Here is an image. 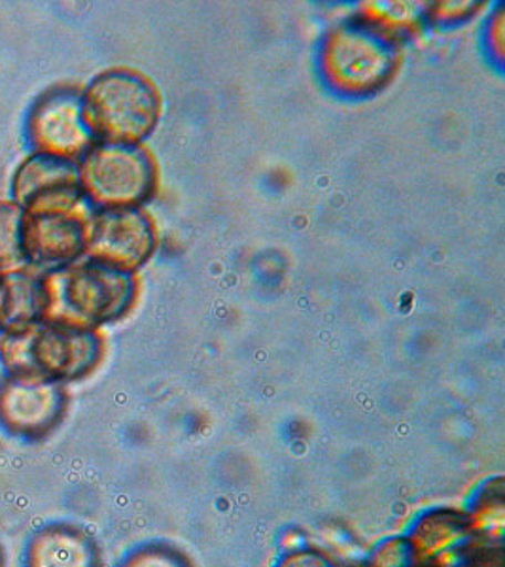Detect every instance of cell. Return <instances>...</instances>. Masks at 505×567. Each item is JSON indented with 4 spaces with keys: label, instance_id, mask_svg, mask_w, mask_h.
Masks as SVG:
<instances>
[{
    "label": "cell",
    "instance_id": "cell-1",
    "mask_svg": "<svg viewBox=\"0 0 505 567\" xmlns=\"http://www.w3.org/2000/svg\"><path fill=\"white\" fill-rule=\"evenodd\" d=\"M42 320L101 331L130 315L141 293L138 275L117 271L90 259L42 272Z\"/></svg>",
    "mask_w": 505,
    "mask_h": 567
},
{
    "label": "cell",
    "instance_id": "cell-2",
    "mask_svg": "<svg viewBox=\"0 0 505 567\" xmlns=\"http://www.w3.org/2000/svg\"><path fill=\"white\" fill-rule=\"evenodd\" d=\"M403 45L349 18L328 27L318 42L317 72L331 95L365 101L387 90L400 74Z\"/></svg>",
    "mask_w": 505,
    "mask_h": 567
},
{
    "label": "cell",
    "instance_id": "cell-3",
    "mask_svg": "<svg viewBox=\"0 0 505 567\" xmlns=\"http://www.w3.org/2000/svg\"><path fill=\"white\" fill-rule=\"evenodd\" d=\"M162 114L156 82L130 66L101 72L82 90L85 127L99 144H146Z\"/></svg>",
    "mask_w": 505,
    "mask_h": 567
},
{
    "label": "cell",
    "instance_id": "cell-4",
    "mask_svg": "<svg viewBox=\"0 0 505 567\" xmlns=\"http://www.w3.org/2000/svg\"><path fill=\"white\" fill-rule=\"evenodd\" d=\"M103 355V333L91 329L42 320L21 331L0 333V363L13 377L66 384L93 373Z\"/></svg>",
    "mask_w": 505,
    "mask_h": 567
},
{
    "label": "cell",
    "instance_id": "cell-5",
    "mask_svg": "<svg viewBox=\"0 0 505 567\" xmlns=\"http://www.w3.org/2000/svg\"><path fill=\"white\" fill-rule=\"evenodd\" d=\"M79 176L91 210L144 208L159 189V167L146 144L97 142L80 159Z\"/></svg>",
    "mask_w": 505,
    "mask_h": 567
},
{
    "label": "cell",
    "instance_id": "cell-6",
    "mask_svg": "<svg viewBox=\"0 0 505 567\" xmlns=\"http://www.w3.org/2000/svg\"><path fill=\"white\" fill-rule=\"evenodd\" d=\"M159 233L146 208L91 210L85 219L84 258L138 275L156 256Z\"/></svg>",
    "mask_w": 505,
    "mask_h": 567
},
{
    "label": "cell",
    "instance_id": "cell-7",
    "mask_svg": "<svg viewBox=\"0 0 505 567\" xmlns=\"http://www.w3.org/2000/svg\"><path fill=\"white\" fill-rule=\"evenodd\" d=\"M33 154L79 163L97 142L82 116V87L58 85L34 101L27 116Z\"/></svg>",
    "mask_w": 505,
    "mask_h": 567
},
{
    "label": "cell",
    "instance_id": "cell-8",
    "mask_svg": "<svg viewBox=\"0 0 505 567\" xmlns=\"http://www.w3.org/2000/svg\"><path fill=\"white\" fill-rule=\"evenodd\" d=\"M66 405L65 384L13 374L0 381V427L12 437L44 439L65 419Z\"/></svg>",
    "mask_w": 505,
    "mask_h": 567
},
{
    "label": "cell",
    "instance_id": "cell-9",
    "mask_svg": "<svg viewBox=\"0 0 505 567\" xmlns=\"http://www.w3.org/2000/svg\"><path fill=\"white\" fill-rule=\"evenodd\" d=\"M12 197L23 213L33 216L84 213L87 207L80 187L79 163L50 155L31 154L16 168Z\"/></svg>",
    "mask_w": 505,
    "mask_h": 567
},
{
    "label": "cell",
    "instance_id": "cell-10",
    "mask_svg": "<svg viewBox=\"0 0 505 567\" xmlns=\"http://www.w3.org/2000/svg\"><path fill=\"white\" fill-rule=\"evenodd\" d=\"M90 213L25 214L23 254L27 267L45 272L84 258L85 219Z\"/></svg>",
    "mask_w": 505,
    "mask_h": 567
},
{
    "label": "cell",
    "instance_id": "cell-11",
    "mask_svg": "<svg viewBox=\"0 0 505 567\" xmlns=\"http://www.w3.org/2000/svg\"><path fill=\"white\" fill-rule=\"evenodd\" d=\"M23 567H101V553L84 529L52 523L34 532L27 543Z\"/></svg>",
    "mask_w": 505,
    "mask_h": 567
},
{
    "label": "cell",
    "instance_id": "cell-12",
    "mask_svg": "<svg viewBox=\"0 0 505 567\" xmlns=\"http://www.w3.org/2000/svg\"><path fill=\"white\" fill-rule=\"evenodd\" d=\"M42 275L21 267L0 272V333H12L42 322Z\"/></svg>",
    "mask_w": 505,
    "mask_h": 567
},
{
    "label": "cell",
    "instance_id": "cell-13",
    "mask_svg": "<svg viewBox=\"0 0 505 567\" xmlns=\"http://www.w3.org/2000/svg\"><path fill=\"white\" fill-rule=\"evenodd\" d=\"M352 18L362 21L363 25L370 27L375 33L400 45L416 39L426 27L422 20V4L403 2V0L362 2L358 4Z\"/></svg>",
    "mask_w": 505,
    "mask_h": 567
},
{
    "label": "cell",
    "instance_id": "cell-14",
    "mask_svg": "<svg viewBox=\"0 0 505 567\" xmlns=\"http://www.w3.org/2000/svg\"><path fill=\"white\" fill-rule=\"evenodd\" d=\"M502 478L486 483L485 488L475 496L473 507L466 515L467 526L477 542L502 543L504 535V494Z\"/></svg>",
    "mask_w": 505,
    "mask_h": 567
},
{
    "label": "cell",
    "instance_id": "cell-15",
    "mask_svg": "<svg viewBox=\"0 0 505 567\" xmlns=\"http://www.w3.org/2000/svg\"><path fill=\"white\" fill-rule=\"evenodd\" d=\"M25 213L13 200L0 203V272L27 267L23 254Z\"/></svg>",
    "mask_w": 505,
    "mask_h": 567
},
{
    "label": "cell",
    "instance_id": "cell-16",
    "mask_svg": "<svg viewBox=\"0 0 505 567\" xmlns=\"http://www.w3.org/2000/svg\"><path fill=\"white\" fill-rule=\"evenodd\" d=\"M488 2L480 0H440L422 4L424 25L447 31L456 27L467 25L480 16Z\"/></svg>",
    "mask_w": 505,
    "mask_h": 567
},
{
    "label": "cell",
    "instance_id": "cell-17",
    "mask_svg": "<svg viewBox=\"0 0 505 567\" xmlns=\"http://www.w3.org/2000/svg\"><path fill=\"white\" fill-rule=\"evenodd\" d=\"M120 567H189L188 560L173 548L146 545L125 556Z\"/></svg>",
    "mask_w": 505,
    "mask_h": 567
},
{
    "label": "cell",
    "instance_id": "cell-18",
    "mask_svg": "<svg viewBox=\"0 0 505 567\" xmlns=\"http://www.w3.org/2000/svg\"><path fill=\"white\" fill-rule=\"evenodd\" d=\"M504 4L494 8L488 20H486L485 31H483V45L488 61L493 63L498 71L504 66Z\"/></svg>",
    "mask_w": 505,
    "mask_h": 567
},
{
    "label": "cell",
    "instance_id": "cell-19",
    "mask_svg": "<svg viewBox=\"0 0 505 567\" xmlns=\"http://www.w3.org/2000/svg\"><path fill=\"white\" fill-rule=\"evenodd\" d=\"M370 567H413L415 560H413V553L409 547L408 539H389V542H382L379 547L373 550V555L368 560Z\"/></svg>",
    "mask_w": 505,
    "mask_h": 567
},
{
    "label": "cell",
    "instance_id": "cell-20",
    "mask_svg": "<svg viewBox=\"0 0 505 567\" xmlns=\"http://www.w3.org/2000/svg\"><path fill=\"white\" fill-rule=\"evenodd\" d=\"M277 567H333V564L317 550H290L280 558Z\"/></svg>",
    "mask_w": 505,
    "mask_h": 567
},
{
    "label": "cell",
    "instance_id": "cell-21",
    "mask_svg": "<svg viewBox=\"0 0 505 567\" xmlns=\"http://www.w3.org/2000/svg\"><path fill=\"white\" fill-rule=\"evenodd\" d=\"M0 567H4V550H2V545H0Z\"/></svg>",
    "mask_w": 505,
    "mask_h": 567
},
{
    "label": "cell",
    "instance_id": "cell-22",
    "mask_svg": "<svg viewBox=\"0 0 505 567\" xmlns=\"http://www.w3.org/2000/svg\"><path fill=\"white\" fill-rule=\"evenodd\" d=\"M413 567H415V566H413Z\"/></svg>",
    "mask_w": 505,
    "mask_h": 567
}]
</instances>
